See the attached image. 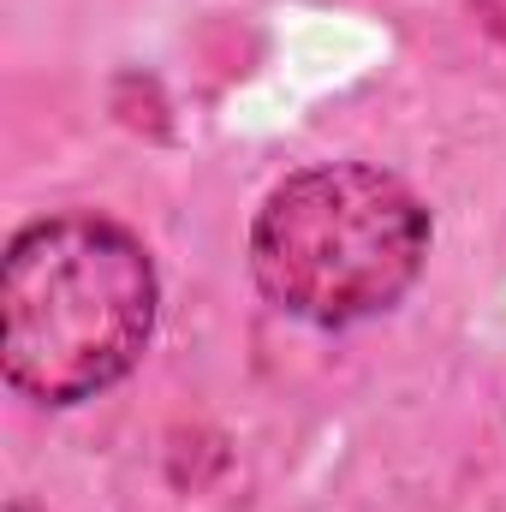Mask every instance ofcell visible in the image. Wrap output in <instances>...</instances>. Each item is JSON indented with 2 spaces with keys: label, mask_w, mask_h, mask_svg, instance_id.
Listing matches in <instances>:
<instances>
[{
  "label": "cell",
  "mask_w": 506,
  "mask_h": 512,
  "mask_svg": "<svg viewBox=\"0 0 506 512\" xmlns=\"http://www.w3.org/2000/svg\"><path fill=\"white\" fill-rule=\"evenodd\" d=\"M161 280L143 239L66 209L12 233L0 262V370L36 405H84L126 382L149 352Z\"/></svg>",
  "instance_id": "6da1fadb"
},
{
  "label": "cell",
  "mask_w": 506,
  "mask_h": 512,
  "mask_svg": "<svg viewBox=\"0 0 506 512\" xmlns=\"http://www.w3.org/2000/svg\"><path fill=\"white\" fill-rule=\"evenodd\" d=\"M423 197L364 161L286 173L251 221V274L268 304L316 328L393 310L429 262Z\"/></svg>",
  "instance_id": "7a4b0ae2"
},
{
  "label": "cell",
  "mask_w": 506,
  "mask_h": 512,
  "mask_svg": "<svg viewBox=\"0 0 506 512\" xmlns=\"http://www.w3.org/2000/svg\"><path fill=\"white\" fill-rule=\"evenodd\" d=\"M471 12H477V24H483L495 42H506V0H471Z\"/></svg>",
  "instance_id": "3957f363"
}]
</instances>
